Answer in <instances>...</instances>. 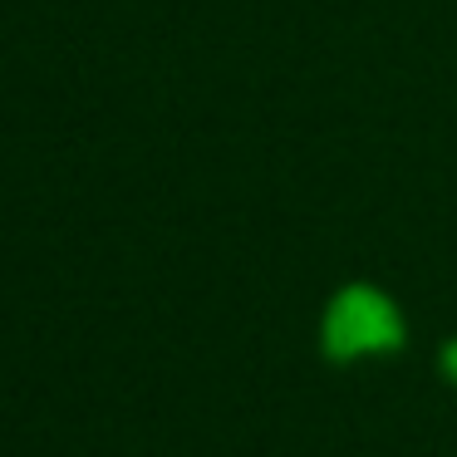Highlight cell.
<instances>
[{"label": "cell", "instance_id": "obj_1", "mask_svg": "<svg viewBox=\"0 0 457 457\" xmlns=\"http://www.w3.org/2000/svg\"><path fill=\"white\" fill-rule=\"evenodd\" d=\"M335 354H369V349H388L398 339V320L388 310V300H378L374 290H349L339 295V305L329 310L325 329Z\"/></svg>", "mask_w": 457, "mask_h": 457}, {"label": "cell", "instance_id": "obj_2", "mask_svg": "<svg viewBox=\"0 0 457 457\" xmlns=\"http://www.w3.org/2000/svg\"><path fill=\"white\" fill-rule=\"evenodd\" d=\"M447 369H453V378H457V345H453V354H447Z\"/></svg>", "mask_w": 457, "mask_h": 457}]
</instances>
